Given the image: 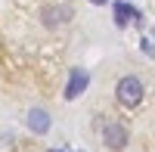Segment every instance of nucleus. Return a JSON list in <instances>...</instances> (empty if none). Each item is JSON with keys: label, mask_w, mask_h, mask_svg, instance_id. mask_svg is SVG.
<instances>
[{"label": "nucleus", "mask_w": 155, "mask_h": 152, "mask_svg": "<svg viewBox=\"0 0 155 152\" xmlns=\"http://www.w3.org/2000/svg\"><path fill=\"white\" fill-rule=\"evenodd\" d=\"M115 96H118V103L124 109H137L143 103V84H140V78H134V74L121 78L118 87H115Z\"/></svg>", "instance_id": "1"}, {"label": "nucleus", "mask_w": 155, "mask_h": 152, "mask_svg": "<svg viewBox=\"0 0 155 152\" xmlns=\"http://www.w3.org/2000/svg\"><path fill=\"white\" fill-rule=\"evenodd\" d=\"M102 143L109 149H124L127 146V127L118 121H109L106 127H102Z\"/></svg>", "instance_id": "2"}, {"label": "nucleus", "mask_w": 155, "mask_h": 152, "mask_svg": "<svg viewBox=\"0 0 155 152\" xmlns=\"http://www.w3.org/2000/svg\"><path fill=\"white\" fill-rule=\"evenodd\" d=\"M87 84H90V74L84 68H71L68 84H65V99H78V96L87 90Z\"/></svg>", "instance_id": "3"}, {"label": "nucleus", "mask_w": 155, "mask_h": 152, "mask_svg": "<svg viewBox=\"0 0 155 152\" xmlns=\"http://www.w3.org/2000/svg\"><path fill=\"white\" fill-rule=\"evenodd\" d=\"M134 19H140V12L134 6H127V3H115V25L118 28H127Z\"/></svg>", "instance_id": "4"}, {"label": "nucleus", "mask_w": 155, "mask_h": 152, "mask_svg": "<svg viewBox=\"0 0 155 152\" xmlns=\"http://www.w3.org/2000/svg\"><path fill=\"white\" fill-rule=\"evenodd\" d=\"M28 127H31L34 134H47V131H50V115L41 112V109H31V112H28Z\"/></svg>", "instance_id": "5"}, {"label": "nucleus", "mask_w": 155, "mask_h": 152, "mask_svg": "<svg viewBox=\"0 0 155 152\" xmlns=\"http://www.w3.org/2000/svg\"><path fill=\"white\" fill-rule=\"evenodd\" d=\"M62 16H68V9H62V6H50V9H44V25H59L62 22Z\"/></svg>", "instance_id": "6"}, {"label": "nucleus", "mask_w": 155, "mask_h": 152, "mask_svg": "<svg viewBox=\"0 0 155 152\" xmlns=\"http://www.w3.org/2000/svg\"><path fill=\"white\" fill-rule=\"evenodd\" d=\"M90 3H96V6H102V3H109V0H90Z\"/></svg>", "instance_id": "7"}, {"label": "nucleus", "mask_w": 155, "mask_h": 152, "mask_svg": "<svg viewBox=\"0 0 155 152\" xmlns=\"http://www.w3.org/2000/svg\"><path fill=\"white\" fill-rule=\"evenodd\" d=\"M53 152H59V149H53Z\"/></svg>", "instance_id": "8"}]
</instances>
